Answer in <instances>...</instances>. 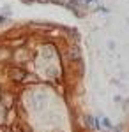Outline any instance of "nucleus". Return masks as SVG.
Returning <instances> with one entry per match:
<instances>
[{
  "label": "nucleus",
  "instance_id": "3",
  "mask_svg": "<svg viewBox=\"0 0 129 132\" xmlns=\"http://www.w3.org/2000/svg\"><path fill=\"white\" fill-rule=\"evenodd\" d=\"M23 4H32V2H35V0H21Z\"/></svg>",
  "mask_w": 129,
  "mask_h": 132
},
{
  "label": "nucleus",
  "instance_id": "2",
  "mask_svg": "<svg viewBox=\"0 0 129 132\" xmlns=\"http://www.w3.org/2000/svg\"><path fill=\"white\" fill-rule=\"evenodd\" d=\"M103 125H104V127H111V123H110L108 118H104V120H103Z\"/></svg>",
  "mask_w": 129,
  "mask_h": 132
},
{
  "label": "nucleus",
  "instance_id": "4",
  "mask_svg": "<svg viewBox=\"0 0 129 132\" xmlns=\"http://www.w3.org/2000/svg\"><path fill=\"white\" fill-rule=\"evenodd\" d=\"M85 2H87V4H89V2H92V0H85Z\"/></svg>",
  "mask_w": 129,
  "mask_h": 132
},
{
  "label": "nucleus",
  "instance_id": "1",
  "mask_svg": "<svg viewBox=\"0 0 129 132\" xmlns=\"http://www.w3.org/2000/svg\"><path fill=\"white\" fill-rule=\"evenodd\" d=\"M9 76L12 78V79H16V81H21V79L25 78V72L23 71H11Z\"/></svg>",
  "mask_w": 129,
  "mask_h": 132
}]
</instances>
